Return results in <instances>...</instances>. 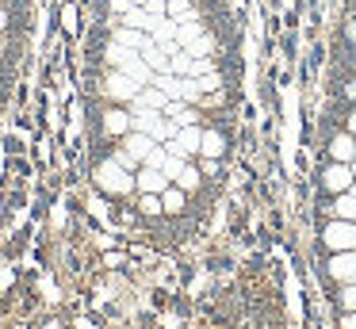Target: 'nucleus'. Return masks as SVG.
I'll return each mask as SVG.
<instances>
[{
    "label": "nucleus",
    "mask_w": 356,
    "mask_h": 329,
    "mask_svg": "<svg viewBox=\"0 0 356 329\" xmlns=\"http://www.w3.org/2000/svg\"><path fill=\"white\" fill-rule=\"evenodd\" d=\"M92 184L131 222H180L230 157L222 0H104Z\"/></svg>",
    "instance_id": "obj_1"
},
{
    "label": "nucleus",
    "mask_w": 356,
    "mask_h": 329,
    "mask_svg": "<svg viewBox=\"0 0 356 329\" xmlns=\"http://www.w3.org/2000/svg\"><path fill=\"white\" fill-rule=\"evenodd\" d=\"M341 326H345V329H356V310H345V318H341Z\"/></svg>",
    "instance_id": "obj_2"
}]
</instances>
